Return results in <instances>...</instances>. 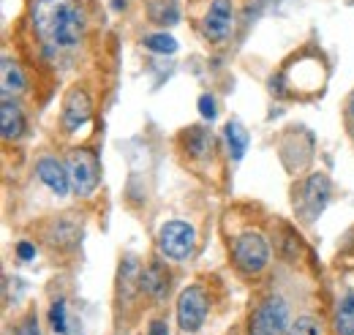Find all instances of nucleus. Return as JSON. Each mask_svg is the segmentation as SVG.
Instances as JSON below:
<instances>
[{"mask_svg":"<svg viewBox=\"0 0 354 335\" xmlns=\"http://www.w3.org/2000/svg\"><path fill=\"white\" fill-rule=\"evenodd\" d=\"M33 28L44 46L55 52H71L85 36V14L77 0H36Z\"/></svg>","mask_w":354,"mask_h":335,"instance_id":"nucleus-1","label":"nucleus"},{"mask_svg":"<svg viewBox=\"0 0 354 335\" xmlns=\"http://www.w3.org/2000/svg\"><path fill=\"white\" fill-rule=\"evenodd\" d=\"M289 327H292L289 302L278 294H270L251 311L245 335H286Z\"/></svg>","mask_w":354,"mask_h":335,"instance_id":"nucleus-2","label":"nucleus"},{"mask_svg":"<svg viewBox=\"0 0 354 335\" xmlns=\"http://www.w3.org/2000/svg\"><path fill=\"white\" fill-rule=\"evenodd\" d=\"M333 197V183L324 172H313L308 174L297 188H295V212L303 224H313L322 210L327 208Z\"/></svg>","mask_w":354,"mask_h":335,"instance_id":"nucleus-3","label":"nucleus"},{"mask_svg":"<svg viewBox=\"0 0 354 335\" xmlns=\"http://www.w3.org/2000/svg\"><path fill=\"white\" fill-rule=\"evenodd\" d=\"M232 262L248 278L265 273L267 264H270V246H267V240L259 232H243V235H237L234 243H232Z\"/></svg>","mask_w":354,"mask_h":335,"instance_id":"nucleus-4","label":"nucleus"},{"mask_svg":"<svg viewBox=\"0 0 354 335\" xmlns=\"http://www.w3.org/2000/svg\"><path fill=\"white\" fill-rule=\"evenodd\" d=\"M66 167L71 174V188L80 199H88L101 183V161L90 147H74L66 159Z\"/></svg>","mask_w":354,"mask_h":335,"instance_id":"nucleus-5","label":"nucleus"},{"mask_svg":"<svg viewBox=\"0 0 354 335\" xmlns=\"http://www.w3.org/2000/svg\"><path fill=\"white\" fill-rule=\"evenodd\" d=\"M210 311V297L202 287H185L177 297V327L183 335H194L202 330Z\"/></svg>","mask_w":354,"mask_h":335,"instance_id":"nucleus-6","label":"nucleus"},{"mask_svg":"<svg viewBox=\"0 0 354 335\" xmlns=\"http://www.w3.org/2000/svg\"><path fill=\"white\" fill-rule=\"evenodd\" d=\"M158 251L172 262H185L196 248V229L188 221H167L158 229Z\"/></svg>","mask_w":354,"mask_h":335,"instance_id":"nucleus-7","label":"nucleus"},{"mask_svg":"<svg viewBox=\"0 0 354 335\" xmlns=\"http://www.w3.org/2000/svg\"><path fill=\"white\" fill-rule=\"evenodd\" d=\"M139 289H142L145 297H150V300L161 302V300L169 294V289H172V275H169L167 264H164V262H158V259H150L147 264H142Z\"/></svg>","mask_w":354,"mask_h":335,"instance_id":"nucleus-8","label":"nucleus"},{"mask_svg":"<svg viewBox=\"0 0 354 335\" xmlns=\"http://www.w3.org/2000/svg\"><path fill=\"white\" fill-rule=\"evenodd\" d=\"M93 115V104H90V96L82 90V87H71L66 101H63V112H60V120H63V128L68 134L80 131L85 126Z\"/></svg>","mask_w":354,"mask_h":335,"instance_id":"nucleus-9","label":"nucleus"},{"mask_svg":"<svg viewBox=\"0 0 354 335\" xmlns=\"http://www.w3.org/2000/svg\"><path fill=\"white\" fill-rule=\"evenodd\" d=\"M234 25V11H232V0H213L207 14H205V36L210 42H226Z\"/></svg>","mask_w":354,"mask_h":335,"instance_id":"nucleus-10","label":"nucleus"},{"mask_svg":"<svg viewBox=\"0 0 354 335\" xmlns=\"http://www.w3.org/2000/svg\"><path fill=\"white\" fill-rule=\"evenodd\" d=\"M44 237L52 248H60V251L77 248V243H80V237H82V224L77 221V215H57V218L46 226Z\"/></svg>","mask_w":354,"mask_h":335,"instance_id":"nucleus-11","label":"nucleus"},{"mask_svg":"<svg viewBox=\"0 0 354 335\" xmlns=\"http://www.w3.org/2000/svg\"><path fill=\"white\" fill-rule=\"evenodd\" d=\"M36 174H39V180L44 183L55 197H68V191H74V188H71L68 167L60 164V161L52 159V156H44V159L36 161Z\"/></svg>","mask_w":354,"mask_h":335,"instance_id":"nucleus-12","label":"nucleus"},{"mask_svg":"<svg viewBox=\"0 0 354 335\" xmlns=\"http://www.w3.org/2000/svg\"><path fill=\"white\" fill-rule=\"evenodd\" d=\"M0 134L6 142L19 139L25 134V112L17 104V98L3 96V101H0Z\"/></svg>","mask_w":354,"mask_h":335,"instance_id":"nucleus-13","label":"nucleus"},{"mask_svg":"<svg viewBox=\"0 0 354 335\" xmlns=\"http://www.w3.org/2000/svg\"><path fill=\"white\" fill-rule=\"evenodd\" d=\"M139 275H142V264L136 256H126L120 262L118 270V297H123V302H131L133 294H142L139 289Z\"/></svg>","mask_w":354,"mask_h":335,"instance_id":"nucleus-14","label":"nucleus"},{"mask_svg":"<svg viewBox=\"0 0 354 335\" xmlns=\"http://www.w3.org/2000/svg\"><path fill=\"white\" fill-rule=\"evenodd\" d=\"M180 142H183V150L191 159H205L207 153H213V134L202 126L185 128L183 136H180Z\"/></svg>","mask_w":354,"mask_h":335,"instance_id":"nucleus-15","label":"nucleus"},{"mask_svg":"<svg viewBox=\"0 0 354 335\" xmlns=\"http://www.w3.org/2000/svg\"><path fill=\"white\" fill-rule=\"evenodd\" d=\"M333 333L354 335V292L341 294V300L333 311Z\"/></svg>","mask_w":354,"mask_h":335,"instance_id":"nucleus-16","label":"nucleus"},{"mask_svg":"<svg viewBox=\"0 0 354 335\" xmlns=\"http://www.w3.org/2000/svg\"><path fill=\"white\" fill-rule=\"evenodd\" d=\"M0 84H3V96H8V98H17L25 90V74L17 66V60L3 57V63H0Z\"/></svg>","mask_w":354,"mask_h":335,"instance_id":"nucleus-17","label":"nucleus"},{"mask_svg":"<svg viewBox=\"0 0 354 335\" xmlns=\"http://www.w3.org/2000/svg\"><path fill=\"white\" fill-rule=\"evenodd\" d=\"M223 142H226L229 156H232L234 161H240L243 153H245V147H248V131L240 126L237 120H229V123L223 126Z\"/></svg>","mask_w":354,"mask_h":335,"instance_id":"nucleus-18","label":"nucleus"},{"mask_svg":"<svg viewBox=\"0 0 354 335\" xmlns=\"http://www.w3.org/2000/svg\"><path fill=\"white\" fill-rule=\"evenodd\" d=\"M180 11H177L175 0H153L150 3V19L156 25H175Z\"/></svg>","mask_w":354,"mask_h":335,"instance_id":"nucleus-19","label":"nucleus"},{"mask_svg":"<svg viewBox=\"0 0 354 335\" xmlns=\"http://www.w3.org/2000/svg\"><path fill=\"white\" fill-rule=\"evenodd\" d=\"M49 327L55 335H68V302L63 297L49 305Z\"/></svg>","mask_w":354,"mask_h":335,"instance_id":"nucleus-20","label":"nucleus"},{"mask_svg":"<svg viewBox=\"0 0 354 335\" xmlns=\"http://www.w3.org/2000/svg\"><path fill=\"white\" fill-rule=\"evenodd\" d=\"M286 335H324L322 319L313 314H300L297 319H292V327Z\"/></svg>","mask_w":354,"mask_h":335,"instance_id":"nucleus-21","label":"nucleus"},{"mask_svg":"<svg viewBox=\"0 0 354 335\" xmlns=\"http://www.w3.org/2000/svg\"><path fill=\"white\" fill-rule=\"evenodd\" d=\"M145 49L150 52H158V55H172L177 52V42L167 33H153V36H145Z\"/></svg>","mask_w":354,"mask_h":335,"instance_id":"nucleus-22","label":"nucleus"},{"mask_svg":"<svg viewBox=\"0 0 354 335\" xmlns=\"http://www.w3.org/2000/svg\"><path fill=\"white\" fill-rule=\"evenodd\" d=\"M14 335H41V327H39V314H36V311H28V314L17 322Z\"/></svg>","mask_w":354,"mask_h":335,"instance_id":"nucleus-23","label":"nucleus"},{"mask_svg":"<svg viewBox=\"0 0 354 335\" xmlns=\"http://www.w3.org/2000/svg\"><path fill=\"white\" fill-rule=\"evenodd\" d=\"M199 112H202V118H207V120H213V118L218 115L216 98H213L210 93H202V96H199Z\"/></svg>","mask_w":354,"mask_h":335,"instance_id":"nucleus-24","label":"nucleus"},{"mask_svg":"<svg viewBox=\"0 0 354 335\" xmlns=\"http://www.w3.org/2000/svg\"><path fill=\"white\" fill-rule=\"evenodd\" d=\"M17 256H19L22 262H30V259L36 256V246H33L30 240H22V243L17 246Z\"/></svg>","mask_w":354,"mask_h":335,"instance_id":"nucleus-25","label":"nucleus"},{"mask_svg":"<svg viewBox=\"0 0 354 335\" xmlns=\"http://www.w3.org/2000/svg\"><path fill=\"white\" fill-rule=\"evenodd\" d=\"M147 335H167V319H156L150 325V333Z\"/></svg>","mask_w":354,"mask_h":335,"instance_id":"nucleus-26","label":"nucleus"},{"mask_svg":"<svg viewBox=\"0 0 354 335\" xmlns=\"http://www.w3.org/2000/svg\"><path fill=\"white\" fill-rule=\"evenodd\" d=\"M346 115H349V126H352V134H354V93L352 98H349V104H346Z\"/></svg>","mask_w":354,"mask_h":335,"instance_id":"nucleus-27","label":"nucleus"},{"mask_svg":"<svg viewBox=\"0 0 354 335\" xmlns=\"http://www.w3.org/2000/svg\"><path fill=\"white\" fill-rule=\"evenodd\" d=\"M112 6H115V8H126V0H115Z\"/></svg>","mask_w":354,"mask_h":335,"instance_id":"nucleus-28","label":"nucleus"}]
</instances>
